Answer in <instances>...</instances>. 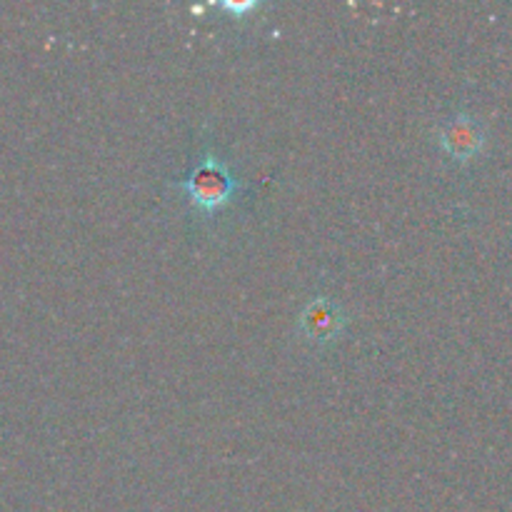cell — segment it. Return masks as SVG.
Here are the masks:
<instances>
[{
    "mask_svg": "<svg viewBox=\"0 0 512 512\" xmlns=\"http://www.w3.org/2000/svg\"><path fill=\"white\" fill-rule=\"evenodd\" d=\"M178 188L188 195V203L195 213L215 215L233 203L240 183L223 158H218L213 150H205L193 168L178 180Z\"/></svg>",
    "mask_w": 512,
    "mask_h": 512,
    "instance_id": "obj_1",
    "label": "cell"
},
{
    "mask_svg": "<svg viewBox=\"0 0 512 512\" xmlns=\"http://www.w3.org/2000/svg\"><path fill=\"white\" fill-rule=\"evenodd\" d=\"M295 325L305 343L323 348V345H333L343 335V330L348 328V313H345L343 303H338L335 298L315 295L300 308Z\"/></svg>",
    "mask_w": 512,
    "mask_h": 512,
    "instance_id": "obj_2",
    "label": "cell"
},
{
    "mask_svg": "<svg viewBox=\"0 0 512 512\" xmlns=\"http://www.w3.org/2000/svg\"><path fill=\"white\" fill-rule=\"evenodd\" d=\"M485 143H488L485 125L473 113L458 110L438 125V145L448 158L458 163H470L475 155L483 153Z\"/></svg>",
    "mask_w": 512,
    "mask_h": 512,
    "instance_id": "obj_3",
    "label": "cell"
},
{
    "mask_svg": "<svg viewBox=\"0 0 512 512\" xmlns=\"http://www.w3.org/2000/svg\"><path fill=\"white\" fill-rule=\"evenodd\" d=\"M225 10H233V13H248V10H255L258 5L255 3H223Z\"/></svg>",
    "mask_w": 512,
    "mask_h": 512,
    "instance_id": "obj_4",
    "label": "cell"
}]
</instances>
